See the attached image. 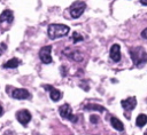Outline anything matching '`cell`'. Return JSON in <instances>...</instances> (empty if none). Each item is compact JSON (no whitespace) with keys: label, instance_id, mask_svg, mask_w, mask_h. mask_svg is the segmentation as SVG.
<instances>
[{"label":"cell","instance_id":"obj_19","mask_svg":"<svg viewBox=\"0 0 147 135\" xmlns=\"http://www.w3.org/2000/svg\"><path fill=\"white\" fill-rule=\"evenodd\" d=\"M141 37H142L144 39H147V27H146L145 30H142V32H141Z\"/></svg>","mask_w":147,"mask_h":135},{"label":"cell","instance_id":"obj_2","mask_svg":"<svg viewBox=\"0 0 147 135\" xmlns=\"http://www.w3.org/2000/svg\"><path fill=\"white\" fill-rule=\"evenodd\" d=\"M69 31H70L69 26H67L64 24H51V25H48L47 34H48L49 39L54 40V39L65 37L69 33Z\"/></svg>","mask_w":147,"mask_h":135},{"label":"cell","instance_id":"obj_4","mask_svg":"<svg viewBox=\"0 0 147 135\" xmlns=\"http://www.w3.org/2000/svg\"><path fill=\"white\" fill-rule=\"evenodd\" d=\"M59 113L60 116L63 118V119H68L72 122H77L78 120V116L76 114H72V111H71V106L68 104V103H64L62 104L60 108H59Z\"/></svg>","mask_w":147,"mask_h":135},{"label":"cell","instance_id":"obj_18","mask_svg":"<svg viewBox=\"0 0 147 135\" xmlns=\"http://www.w3.org/2000/svg\"><path fill=\"white\" fill-rule=\"evenodd\" d=\"M90 121H91L92 124H98V122H99V117L93 114V116L90 117Z\"/></svg>","mask_w":147,"mask_h":135},{"label":"cell","instance_id":"obj_12","mask_svg":"<svg viewBox=\"0 0 147 135\" xmlns=\"http://www.w3.org/2000/svg\"><path fill=\"white\" fill-rule=\"evenodd\" d=\"M14 19V14L11 10L9 9H5L1 14H0V23L7 22V23H11Z\"/></svg>","mask_w":147,"mask_h":135},{"label":"cell","instance_id":"obj_20","mask_svg":"<svg viewBox=\"0 0 147 135\" xmlns=\"http://www.w3.org/2000/svg\"><path fill=\"white\" fill-rule=\"evenodd\" d=\"M3 114V108H2V105L0 104V117Z\"/></svg>","mask_w":147,"mask_h":135},{"label":"cell","instance_id":"obj_1","mask_svg":"<svg viewBox=\"0 0 147 135\" xmlns=\"http://www.w3.org/2000/svg\"><path fill=\"white\" fill-rule=\"evenodd\" d=\"M130 56L137 68H141L147 62V53L141 46L130 48Z\"/></svg>","mask_w":147,"mask_h":135},{"label":"cell","instance_id":"obj_23","mask_svg":"<svg viewBox=\"0 0 147 135\" xmlns=\"http://www.w3.org/2000/svg\"><path fill=\"white\" fill-rule=\"evenodd\" d=\"M145 134H147V132H146V133H145Z\"/></svg>","mask_w":147,"mask_h":135},{"label":"cell","instance_id":"obj_15","mask_svg":"<svg viewBox=\"0 0 147 135\" xmlns=\"http://www.w3.org/2000/svg\"><path fill=\"white\" fill-rule=\"evenodd\" d=\"M147 124V116L144 113H140L136 119V125L138 127H144Z\"/></svg>","mask_w":147,"mask_h":135},{"label":"cell","instance_id":"obj_21","mask_svg":"<svg viewBox=\"0 0 147 135\" xmlns=\"http://www.w3.org/2000/svg\"><path fill=\"white\" fill-rule=\"evenodd\" d=\"M140 3L144 6H147V0H140Z\"/></svg>","mask_w":147,"mask_h":135},{"label":"cell","instance_id":"obj_5","mask_svg":"<svg viewBox=\"0 0 147 135\" xmlns=\"http://www.w3.org/2000/svg\"><path fill=\"white\" fill-rule=\"evenodd\" d=\"M51 50H52V46H44L39 50V58L44 64H49L53 62L51 56Z\"/></svg>","mask_w":147,"mask_h":135},{"label":"cell","instance_id":"obj_22","mask_svg":"<svg viewBox=\"0 0 147 135\" xmlns=\"http://www.w3.org/2000/svg\"><path fill=\"white\" fill-rule=\"evenodd\" d=\"M1 55H2V49L0 48V56H1Z\"/></svg>","mask_w":147,"mask_h":135},{"label":"cell","instance_id":"obj_9","mask_svg":"<svg viewBox=\"0 0 147 135\" xmlns=\"http://www.w3.org/2000/svg\"><path fill=\"white\" fill-rule=\"evenodd\" d=\"M121 105L123 106L124 110H126V111H131V110H133V109L136 108V105H137V98H136L134 96L127 97L126 100L121 101Z\"/></svg>","mask_w":147,"mask_h":135},{"label":"cell","instance_id":"obj_7","mask_svg":"<svg viewBox=\"0 0 147 135\" xmlns=\"http://www.w3.org/2000/svg\"><path fill=\"white\" fill-rule=\"evenodd\" d=\"M31 118H32V116H31V113L28 110H24L23 109V110H20V111L16 112V119L23 126H26L30 122Z\"/></svg>","mask_w":147,"mask_h":135},{"label":"cell","instance_id":"obj_10","mask_svg":"<svg viewBox=\"0 0 147 135\" xmlns=\"http://www.w3.org/2000/svg\"><path fill=\"white\" fill-rule=\"evenodd\" d=\"M109 55L114 62H119L121 61V46L118 43H114L110 48Z\"/></svg>","mask_w":147,"mask_h":135},{"label":"cell","instance_id":"obj_16","mask_svg":"<svg viewBox=\"0 0 147 135\" xmlns=\"http://www.w3.org/2000/svg\"><path fill=\"white\" fill-rule=\"evenodd\" d=\"M85 110H95V111H100V112H103L106 109L99 104H86L85 106Z\"/></svg>","mask_w":147,"mask_h":135},{"label":"cell","instance_id":"obj_14","mask_svg":"<svg viewBox=\"0 0 147 135\" xmlns=\"http://www.w3.org/2000/svg\"><path fill=\"white\" fill-rule=\"evenodd\" d=\"M110 124H111L113 128H115L116 130H118V132H123L124 130V125H123V122L118 118L111 117L110 118Z\"/></svg>","mask_w":147,"mask_h":135},{"label":"cell","instance_id":"obj_11","mask_svg":"<svg viewBox=\"0 0 147 135\" xmlns=\"http://www.w3.org/2000/svg\"><path fill=\"white\" fill-rule=\"evenodd\" d=\"M42 87H44L45 89L49 90V97H51L52 101L57 102V101L62 97V93H61L59 89H56V88H54V87H52V86H48V85H44Z\"/></svg>","mask_w":147,"mask_h":135},{"label":"cell","instance_id":"obj_17","mask_svg":"<svg viewBox=\"0 0 147 135\" xmlns=\"http://www.w3.org/2000/svg\"><path fill=\"white\" fill-rule=\"evenodd\" d=\"M83 40H84V37L82 34H79L78 32H74V34H72V42L74 43H77V42L83 41Z\"/></svg>","mask_w":147,"mask_h":135},{"label":"cell","instance_id":"obj_6","mask_svg":"<svg viewBox=\"0 0 147 135\" xmlns=\"http://www.w3.org/2000/svg\"><path fill=\"white\" fill-rule=\"evenodd\" d=\"M11 92H10V96L13 98H16V100H26L30 97V93L28 92V89L25 88H11Z\"/></svg>","mask_w":147,"mask_h":135},{"label":"cell","instance_id":"obj_3","mask_svg":"<svg viewBox=\"0 0 147 135\" xmlns=\"http://www.w3.org/2000/svg\"><path fill=\"white\" fill-rule=\"evenodd\" d=\"M85 8H86V3L84 1H80V0H77L75 2L71 3V6L69 7V13H70V16L72 18H78L82 16V14L85 11Z\"/></svg>","mask_w":147,"mask_h":135},{"label":"cell","instance_id":"obj_8","mask_svg":"<svg viewBox=\"0 0 147 135\" xmlns=\"http://www.w3.org/2000/svg\"><path fill=\"white\" fill-rule=\"evenodd\" d=\"M63 54H64L68 58L74 59V61H76V62H80V61H83V58H84L83 54H82L79 50H77V49L67 48V49L63 50Z\"/></svg>","mask_w":147,"mask_h":135},{"label":"cell","instance_id":"obj_13","mask_svg":"<svg viewBox=\"0 0 147 135\" xmlns=\"http://www.w3.org/2000/svg\"><path fill=\"white\" fill-rule=\"evenodd\" d=\"M21 63H22L21 59L14 57V58H10L9 61H7L6 63H3V64H2V68H3V69H15V68H17L18 65H21Z\"/></svg>","mask_w":147,"mask_h":135}]
</instances>
